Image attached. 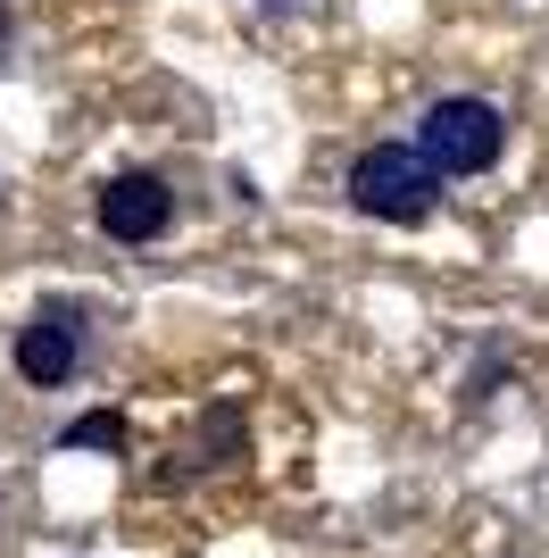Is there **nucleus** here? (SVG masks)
<instances>
[{
  "instance_id": "0eeeda50",
  "label": "nucleus",
  "mask_w": 549,
  "mask_h": 558,
  "mask_svg": "<svg viewBox=\"0 0 549 558\" xmlns=\"http://www.w3.org/2000/svg\"><path fill=\"white\" fill-rule=\"evenodd\" d=\"M267 9H283V0H267Z\"/></svg>"
},
{
  "instance_id": "39448f33",
  "label": "nucleus",
  "mask_w": 549,
  "mask_h": 558,
  "mask_svg": "<svg viewBox=\"0 0 549 558\" xmlns=\"http://www.w3.org/2000/svg\"><path fill=\"white\" fill-rule=\"evenodd\" d=\"M59 442L68 450H109L117 459V450H125V417H117V409H91V417H75L68 434H59Z\"/></svg>"
},
{
  "instance_id": "20e7f679",
  "label": "nucleus",
  "mask_w": 549,
  "mask_h": 558,
  "mask_svg": "<svg viewBox=\"0 0 549 558\" xmlns=\"http://www.w3.org/2000/svg\"><path fill=\"white\" fill-rule=\"evenodd\" d=\"M75 367H84V342H75V326H59V317H34V326H17V375H25V384L59 392V384H75Z\"/></svg>"
},
{
  "instance_id": "f03ea898",
  "label": "nucleus",
  "mask_w": 549,
  "mask_h": 558,
  "mask_svg": "<svg viewBox=\"0 0 549 558\" xmlns=\"http://www.w3.org/2000/svg\"><path fill=\"white\" fill-rule=\"evenodd\" d=\"M416 150L434 159L441 184H450V175H491L500 150H508V117L491 109V100H475V93H450V100H434V109L416 117Z\"/></svg>"
},
{
  "instance_id": "7ed1b4c3",
  "label": "nucleus",
  "mask_w": 549,
  "mask_h": 558,
  "mask_svg": "<svg viewBox=\"0 0 549 558\" xmlns=\"http://www.w3.org/2000/svg\"><path fill=\"white\" fill-rule=\"evenodd\" d=\"M167 226H175V184H167V175L134 167V175H109V184H100V233H109V242L142 251V242H159Z\"/></svg>"
},
{
  "instance_id": "f257e3e1",
  "label": "nucleus",
  "mask_w": 549,
  "mask_h": 558,
  "mask_svg": "<svg viewBox=\"0 0 549 558\" xmlns=\"http://www.w3.org/2000/svg\"><path fill=\"white\" fill-rule=\"evenodd\" d=\"M350 209H366L375 226H434L441 209V175L416 142H375L350 167Z\"/></svg>"
},
{
  "instance_id": "423d86ee",
  "label": "nucleus",
  "mask_w": 549,
  "mask_h": 558,
  "mask_svg": "<svg viewBox=\"0 0 549 558\" xmlns=\"http://www.w3.org/2000/svg\"><path fill=\"white\" fill-rule=\"evenodd\" d=\"M9 50H17V17H9V0H0V68H9Z\"/></svg>"
}]
</instances>
